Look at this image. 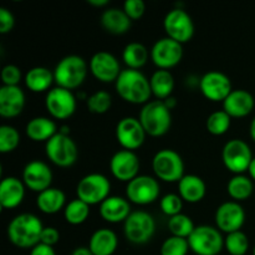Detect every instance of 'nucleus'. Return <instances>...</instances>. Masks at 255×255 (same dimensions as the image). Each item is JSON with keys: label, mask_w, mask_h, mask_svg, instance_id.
Masks as SVG:
<instances>
[{"label": "nucleus", "mask_w": 255, "mask_h": 255, "mask_svg": "<svg viewBox=\"0 0 255 255\" xmlns=\"http://www.w3.org/2000/svg\"><path fill=\"white\" fill-rule=\"evenodd\" d=\"M42 226L39 217L22 213L14 217L7 226V238L17 248H34L40 243Z\"/></svg>", "instance_id": "obj_1"}, {"label": "nucleus", "mask_w": 255, "mask_h": 255, "mask_svg": "<svg viewBox=\"0 0 255 255\" xmlns=\"http://www.w3.org/2000/svg\"><path fill=\"white\" fill-rule=\"evenodd\" d=\"M116 91L129 104H147L152 95L149 80L134 69L122 70L116 80Z\"/></svg>", "instance_id": "obj_2"}, {"label": "nucleus", "mask_w": 255, "mask_h": 255, "mask_svg": "<svg viewBox=\"0 0 255 255\" xmlns=\"http://www.w3.org/2000/svg\"><path fill=\"white\" fill-rule=\"evenodd\" d=\"M138 120L147 134L152 137L163 136L171 128V110L162 100L148 101L142 107Z\"/></svg>", "instance_id": "obj_3"}, {"label": "nucleus", "mask_w": 255, "mask_h": 255, "mask_svg": "<svg viewBox=\"0 0 255 255\" xmlns=\"http://www.w3.org/2000/svg\"><path fill=\"white\" fill-rule=\"evenodd\" d=\"M87 75V64L79 55H67L62 57L54 70L57 86L74 90L81 86Z\"/></svg>", "instance_id": "obj_4"}, {"label": "nucleus", "mask_w": 255, "mask_h": 255, "mask_svg": "<svg viewBox=\"0 0 255 255\" xmlns=\"http://www.w3.org/2000/svg\"><path fill=\"white\" fill-rule=\"evenodd\" d=\"M189 249L197 255H218L224 247L221 232L212 226H198L188 238Z\"/></svg>", "instance_id": "obj_5"}, {"label": "nucleus", "mask_w": 255, "mask_h": 255, "mask_svg": "<svg viewBox=\"0 0 255 255\" xmlns=\"http://www.w3.org/2000/svg\"><path fill=\"white\" fill-rule=\"evenodd\" d=\"M152 168L156 176L164 182H179L184 176V163L181 154L171 148H163L154 154Z\"/></svg>", "instance_id": "obj_6"}, {"label": "nucleus", "mask_w": 255, "mask_h": 255, "mask_svg": "<svg viewBox=\"0 0 255 255\" xmlns=\"http://www.w3.org/2000/svg\"><path fill=\"white\" fill-rule=\"evenodd\" d=\"M111 183L109 178L101 173H90L82 177L76 187L77 198L84 201L89 206L101 204L110 197Z\"/></svg>", "instance_id": "obj_7"}, {"label": "nucleus", "mask_w": 255, "mask_h": 255, "mask_svg": "<svg viewBox=\"0 0 255 255\" xmlns=\"http://www.w3.org/2000/svg\"><path fill=\"white\" fill-rule=\"evenodd\" d=\"M45 152L47 158L59 167L72 166L79 157V149L74 139L60 132L46 142Z\"/></svg>", "instance_id": "obj_8"}, {"label": "nucleus", "mask_w": 255, "mask_h": 255, "mask_svg": "<svg viewBox=\"0 0 255 255\" xmlns=\"http://www.w3.org/2000/svg\"><path fill=\"white\" fill-rule=\"evenodd\" d=\"M125 236L133 244H144L153 237L156 223L153 217L144 211L132 212L125 221Z\"/></svg>", "instance_id": "obj_9"}, {"label": "nucleus", "mask_w": 255, "mask_h": 255, "mask_svg": "<svg viewBox=\"0 0 255 255\" xmlns=\"http://www.w3.org/2000/svg\"><path fill=\"white\" fill-rule=\"evenodd\" d=\"M222 158L224 164L231 172L236 174H242L248 171L253 154L249 144L241 138H233L227 142L222 151Z\"/></svg>", "instance_id": "obj_10"}, {"label": "nucleus", "mask_w": 255, "mask_h": 255, "mask_svg": "<svg viewBox=\"0 0 255 255\" xmlns=\"http://www.w3.org/2000/svg\"><path fill=\"white\" fill-rule=\"evenodd\" d=\"M163 26L167 36L179 44L189 41L194 34V24L191 15L183 7H173L166 14Z\"/></svg>", "instance_id": "obj_11"}, {"label": "nucleus", "mask_w": 255, "mask_h": 255, "mask_svg": "<svg viewBox=\"0 0 255 255\" xmlns=\"http://www.w3.org/2000/svg\"><path fill=\"white\" fill-rule=\"evenodd\" d=\"M159 192L161 188L157 179L146 174L137 176L136 178L129 181L126 187L127 199L139 206L153 203L159 197Z\"/></svg>", "instance_id": "obj_12"}, {"label": "nucleus", "mask_w": 255, "mask_h": 255, "mask_svg": "<svg viewBox=\"0 0 255 255\" xmlns=\"http://www.w3.org/2000/svg\"><path fill=\"white\" fill-rule=\"evenodd\" d=\"M47 112L57 120L69 119L76 111V97L71 90L64 87H54L50 90L45 99Z\"/></svg>", "instance_id": "obj_13"}, {"label": "nucleus", "mask_w": 255, "mask_h": 255, "mask_svg": "<svg viewBox=\"0 0 255 255\" xmlns=\"http://www.w3.org/2000/svg\"><path fill=\"white\" fill-rule=\"evenodd\" d=\"M182 56H183L182 44L168 36L157 40L151 49L152 61L162 70L176 66L182 60Z\"/></svg>", "instance_id": "obj_14"}, {"label": "nucleus", "mask_w": 255, "mask_h": 255, "mask_svg": "<svg viewBox=\"0 0 255 255\" xmlns=\"http://www.w3.org/2000/svg\"><path fill=\"white\" fill-rule=\"evenodd\" d=\"M199 89L204 97L214 102L224 101L233 91L231 79L221 71L206 72L199 80Z\"/></svg>", "instance_id": "obj_15"}, {"label": "nucleus", "mask_w": 255, "mask_h": 255, "mask_svg": "<svg viewBox=\"0 0 255 255\" xmlns=\"http://www.w3.org/2000/svg\"><path fill=\"white\" fill-rule=\"evenodd\" d=\"M146 134L139 120L134 117H124L116 126L117 141L125 149L129 151L139 148L143 144Z\"/></svg>", "instance_id": "obj_16"}, {"label": "nucleus", "mask_w": 255, "mask_h": 255, "mask_svg": "<svg viewBox=\"0 0 255 255\" xmlns=\"http://www.w3.org/2000/svg\"><path fill=\"white\" fill-rule=\"evenodd\" d=\"M110 169L115 178L122 182H129L138 176L139 159L133 151L121 149L112 156Z\"/></svg>", "instance_id": "obj_17"}, {"label": "nucleus", "mask_w": 255, "mask_h": 255, "mask_svg": "<svg viewBox=\"0 0 255 255\" xmlns=\"http://www.w3.org/2000/svg\"><path fill=\"white\" fill-rule=\"evenodd\" d=\"M246 222V212L238 202H224L216 211V223L218 229L226 233L241 231Z\"/></svg>", "instance_id": "obj_18"}, {"label": "nucleus", "mask_w": 255, "mask_h": 255, "mask_svg": "<svg viewBox=\"0 0 255 255\" xmlns=\"http://www.w3.org/2000/svg\"><path fill=\"white\" fill-rule=\"evenodd\" d=\"M90 70L92 75L102 82H116L122 71L117 57L107 51L94 54L90 60Z\"/></svg>", "instance_id": "obj_19"}, {"label": "nucleus", "mask_w": 255, "mask_h": 255, "mask_svg": "<svg viewBox=\"0 0 255 255\" xmlns=\"http://www.w3.org/2000/svg\"><path fill=\"white\" fill-rule=\"evenodd\" d=\"M22 181L27 188L40 193L51 186L52 171L45 162L35 159L25 166L22 171Z\"/></svg>", "instance_id": "obj_20"}, {"label": "nucleus", "mask_w": 255, "mask_h": 255, "mask_svg": "<svg viewBox=\"0 0 255 255\" xmlns=\"http://www.w3.org/2000/svg\"><path fill=\"white\" fill-rule=\"evenodd\" d=\"M25 94L20 86L0 87V115L2 117H16L24 110Z\"/></svg>", "instance_id": "obj_21"}, {"label": "nucleus", "mask_w": 255, "mask_h": 255, "mask_svg": "<svg viewBox=\"0 0 255 255\" xmlns=\"http://www.w3.org/2000/svg\"><path fill=\"white\" fill-rule=\"evenodd\" d=\"M255 101L253 95L243 89L233 90L223 101V110L231 117H246L253 111Z\"/></svg>", "instance_id": "obj_22"}, {"label": "nucleus", "mask_w": 255, "mask_h": 255, "mask_svg": "<svg viewBox=\"0 0 255 255\" xmlns=\"http://www.w3.org/2000/svg\"><path fill=\"white\" fill-rule=\"evenodd\" d=\"M129 202L124 197L110 196L100 204V214L110 223H120L128 218L131 214Z\"/></svg>", "instance_id": "obj_23"}, {"label": "nucleus", "mask_w": 255, "mask_h": 255, "mask_svg": "<svg viewBox=\"0 0 255 255\" xmlns=\"http://www.w3.org/2000/svg\"><path fill=\"white\" fill-rule=\"evenodd\" d=\"M25 197V184L16 177H5L0 183V204L11 209L19 206Z\"/></svg>", "instance_id": "obj_24"}, {"label": "nucleus", "mask_w": 255, "mask_h": 255, "mask_svg": "<svg viewBox=\"0 0 255 255\" xmlns=\"http://www.w3.org/2000/svg\"><path fill=\"white\" fill-rule=\"evenodd\" d=\"M179 196L189 203H197L204 198L207 192L206 183L203 179L196 174H184L178 182Z\"/></svg>", "instance_id": "obj_25"}, {"label": "nucleus", "mask_w": 255, "mask_h": 255, "mask_svg": "<svg viewBox=\"0 0 255 255\" xmlns=\"http://www.w3.org/2000/svg\"><path fill=\"white\" fill-rule=\"evenodd\" d=\"M119 246L116 233L111 229L101 228L94 232L90 238L89 248L94 255H112Z\"/></svg>", "instance_id": "obj_26"}, {"label": "nucleus", "mask_w": 255, "mask_h": 255, "mask_svg": "<svg viewBox=\"0 0 255 255\" xmlns=\"http://www.w3.org/2000/svg\"><path fill=\"white\" fill-rule=\"evenodd\" d=\"M101 25L106 31L111 34H125L131 27V19L125 12L124 9L110 7L105 10L101 15Z\"/></svg>", "instance_id": "obj_27"}, {"label": "nucleus", "mask_w": 255, "mask_h": 255, "mask_svg": "<svg viewBox=\"0 0 255 255\" xmlns=\"http://www.w3.org/2000/svg\"><path fill=\"white\" fill-rule=\"evenodd\" d=\"M27 137L35 142L49 141L52 136L57 133V126L49 117H34L27 122L25 127Z\"/></svg>", "instance_id": "obj_28"}, {"label": "nucleus", "mask_w": 255, "mask_h": 255, "mask_svg": "<svg viewBox=\"0 0 255 255\" xmlns=\"http://www.w3.org/2000/svg\"><path fill=\"white\" fill-rule=\"evenodd\" d=\"M65 201H66V196L61 189L50 187V188L40 192L36 198V204L37 208L42 213L55 214L60 209H62V207L65 206Z\"/></svg>", "instance_id": "obj_29"}, {"label": "nucleus", "mask_w": 255, "mask_h": 255, "mask_svg": "<svg viewBox=\"0 0 255 255\" xmlns=\"http://www.w3.org/2000/svg\"><path fill=\"white\" fill-rule=\"evenodd\" d=\"M55 81L54 72L47 67L36 66L30 69L25 75V85L32 92H44L50 89Z\"/></svg>", "instance_id": "obj_30"}, {"label": "nucleus", "mask_w": 255, "mask_h": 255, "mask_svg": "<svg viewBox=\"0 0 255 255\" xmlns=\"http://www.w3.org/2000/svg\"><path fill=\"white\" fill-rule=\"evenodd\" d=\"M152 94L158 100H166L171 97L172 91L174 89V79L173 75L168 70H157L149 79Z\"/></svg>", "instance_id": "obj_31"}, {"label": "nucleus", "mask_w": 255, "mask_h": 255, "mask_svg": "<svg viewBox=\"0 0 255 255\" xmlns=\"http://www.w3.org/2000/svg\"><path fill=\"white\" fill-rule=\"evenodd\" d=\"M122 59L128 69H139L148 60V50L141 42H129L122 52Z\"/></svg>", "instance_id": "obj_32"}, {"label": "nucleus", "mask_w": 255, "mask_h": 255, "mask_svg": "<svg viewBox=\"0 0 255 255\" xmlns=\"http://www.w3.org/2000/svg\"><path fill=\"white\" fill-rule=\"evenodd\" d=\"M253 182L249 177L243 174H236L233 178L229 179L227 191L229 196L236 201H246L253 193Z\"/></svg>", "instance_id": "obj_33"}, {"label": "nucleus", "mask_w": 255, "mask_h": 255, "mask_svg": "<svg viewBox=\"0 0 255 255\" xmlns=\"http://www.w3.org/2000/svg\"><path fill=\"white\" fill-rule=\"evenodd\" d=\"M90 216V206L85 203L81 199L76 198L70 202L64 211V217L67 223L74 224H82Z\"/></svg>", "instance_id": "obj_34"}, {"label": "nucleus", "mask_w": 255, "mask_h": 255, "mask_svg": "<svg viewBox=\"0 0 255 255\" xmlns=\"http://www.w3.org/2000/svg\"><path fill=\"white\" fill-rule=\"evenodd\" d=\"M194 228L196 226H194L193 221L191 219V217L186 216V214L179 213L177 216L169 217L168 229L172 236L188 239L189 236L193 233Z\"/></svg>", "instance_id": "obj_35"}, {"label": "nucleus", "mask_w": 255, "mask_h": 255, "mask_svg": "<svg viewBox=\"0 0 255 255\" xmlns=\"http://www.w3.org/2000/svg\"><path fill=\"white\" fill-rule=\"evenodd\" d=\"M224 247L231 255H246L249 251V239L244 232H233L226 237Z\"/></svg>", "instance_id": "obj_36"}, {"label": "nucleus", "mask_w": 255, "mask_h": 255, "mask_svg": "<svg viewBox=\"0 0 255 255\" xmlns=\"http://www.w3.org/2000/svg\"><path fill=\"white\" fill-rule=\"evenodd\" d=\"M231 119L232 117L224 110L213 112L207 119V129H208L209 133L221 136V134L226 133L229 127H231Z\"/></svg>", "instance_id": "obj_37"}, {"label": "nucleus", "mask_w": 255, "mask_h": 255, "mask_svg": "<svg viewBox=\"0 0 255 255\" xmlns=\"http://www.w3.org/2000/svg\"><path fill=\"white\" fill-rule=\"evenodd\" d=\"M20 143V133L15 127L10 125L0 126V152L9 153L14 151Z\"/></svg>", "instance_id": "obj_38"}, {"label": "nucleus", "mask_w": 255, "mask_h": 255, "mask_svg": "<svg viewBox=\"0 0 255 255\" xmlns=\"http://www.w3.org/2000/svg\"><path fill=\"white\" fill-rule=\"evenodd\" d=\"M86 104L90 112L101 115L110 110L112 105V97L109 92L101 90V91H96L91 96L87 97Z\"/></svg>", "instance_id": "obj_39"}, {"label": "nucleus", "mask_w": 255, "mask_h": 255, "mask_svg": "<svg viewBox=\"0 0 255 255\" xmlns=\"http://www.w3.org/2000/svg\"><path fill=\"white\" fill-rule=\"evenodd\" d=\"M189 251L188 239L181 237H169L161 247V255H187Z\"/></svg>", "instance_id": "obj_40"}, {"label": "nucleus", "mask_w": 255, "mask_h": 255, "mask_svg": "<svg viewBox=\"0 0 255 255\" xmlns=\"http://www.w3.org/2000/svg\"><path fill=\"white\" fill-rule=\"evenodd\" d=\"M182 207H183V199L181 196L174 193L166 194L161 199V209L164 214L169 217L177 216L181 213Z\"/></svg>", "instance_id": "obj_41"}, {"label": "nucleus", "mask_w": 255, "mask_h": 255, "mask_svg": "<svg viewBox=\"0 0 255 255\" xmlns=\"http://www.w3.org/2000/svg\"><path fill=\"white\" fill-rule=\"evenodd\" d=\"M1 81L5 86H19L21 81V70L16 65H5L1 70Z\"/></svg>", "instance_id": "obj_42"}, {"label": "nucleus", "mask_w": 255, "mask_h": 255, "mask_svg": "<svg viewBox=\"0 0 255 255\" xmlns=\"http://www.w3.org/2000/svg\"><path fill=\"white\" fill-rule=\"evenodd\" d=\"M124 10L131 20H137L146 11V4L143 0H126Z\"/></svg>", "instance_id": "obj_43"}, {"label": "nucleus", "mask_w": 255, "mask_h": 255, "mask_svg": "<svg viewBox=\"0 0 255 255\" xmlns=\"http://www.w3.org/2000/svg\"><path fill=\"white\" fill-rule=\"evenodd\" d=\"M15 24L14 15L6 7H0V32L7 34L12 30Z\"/></svg>", "instance_id": "obj_44"}, {"label": "nucleus", "mask_w": 255, "mask_h": 255, "mask_svg": "<svg viewBox=\"0 0 255 255\" xmlns=\"http://www.w3.org/2000/svg\"><path fill=\"white\" fill-rule=\"evenodd\" d=\"M59 239L60 233L56 228H54V227H44L41 237H40V243L52 247L59 242Z\"/></svg>", "instance_id": "obj_45"}, {"label": "nucleus", "mask_w": 255, "mask_h": 255, "mask_svg": "<svg viewBox=\"0 0 255 255\" xmlns=\"http://www.w3.org/2000/svg\"><path fill=\"white\" fill-rule=\"evenodd\" d=\"M30 255H56V254H55V251L52 247L39 243L37 246H35L34 248H31Z\"/></svg>", "instance_id": "obj_46"}, {"label": "nucleus", "mask_w": 255, "mask_h": 255, "mask_svg": "<svg viewBox=\"0 0 255 255\" xmlns=\"http://www.w3.org/2000/svg\"><path fill=\"white\" fill-rule=\"evenodd\" d=\"M71 255H94L89 247H77L74 249Z\"/></svg>", "instance_id": "obj_47"}, {"label": "nucleus", "mask_w": 255, "mask_h": 255, "mask_svg": "<svg viewBox=\"0 0 255 255\" xmlns=\"http://www.w3.org/2000/svg\"><path fill=\"white\" fill-rule=\"evenodd\" d=\"M164 101V104H166V106L168 107L169 110H172V109H174V107H176V105H177V100L174 99V97H168V99H166V100H163Z\"/></svg>", "instance_id": "obj_48"}, {"label": "nucleus", "mask_w": 255, "mask_h": 255, "mask_svg": "<svg viewBox=\"0 0 255 255\" xmlns=\"http://www.w3.org/2000/svg\"><path fill=\"white\" fill-rule=\"evenodd\" d=\"M87 2L94 6H106L109 4V0H89Z\"/></svg>", "instance_id": "obj_49"}, {"label": "nucleus", "mask_w": 255, "mask_h": 255, "mask_svg": "<svg viewBox=\"0 0 255 255\" xmlns=\"http://www.w3.org/2000/svg\"><path fill=\"white\" fill-rule=\"evenodd\" d=\"M249 133H251V137L253 138V141L255 142V117L252 120L251 122V127H249Z\"/></svg>", "instance_id": "obj_50"}, {"label": "nucleus", "mask_w": 255, "mask_h": 255, "mask_svg": "<svg viewBox=\"0 0 255 255\" xmlns=\"http://www.w3.org/2000/svg\"><path fill=\"white\" fill-rule=\"evenodd\" d=\"M248 171H249V174H251L252 178H253L255 181V157L253 158V161H252V163H251V166H249Z\"/></svg>", "instance_id": "obj_51"}, {"label": "nucleus", "mask_w": 255, "mask_h": 255, "mask_svg": "<svg viewBox=\"0 0 255 255\" xmlns=\"http://www.w3.org/2000/svg\"><path fill=\"white\" fill-rule=\"evenodd\" d=\"M60 133L62 134H67V136H70V127L69 126H61V128H60Z\"/></svg>", "instance_id": "obj_52"}, {"label": "nucleus", "mask_w": 255, "mask_h": 255, "mask_svg": "<svg viewBox=\"0 0 255 255\" xmlns=\"http://www.w3.org/2000/svg\"><path fill=\"white\" fill-rule=\"evenodd\" d=\"M253 255H255V247H254V251H253Z\"/></svg>", "instance_id": "obj_53"}]
</instances>
